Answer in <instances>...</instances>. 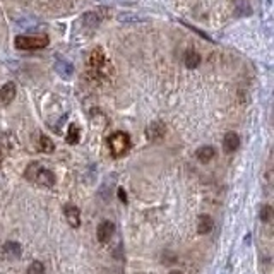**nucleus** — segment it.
<instances>
[{"instance_id":"nucleus-11","label":"nucleus","mask_w":274,"mask_h":274,"mask_svg":"<svg viewBox=\"0 0 274 274\" xmlns=\"http://www.w3.org/2000/svg\"><path fill=\"white\" fill-rule=\"evenodd\" d=\"M214 227V221L211 216H207V214H202V216H199V223H197V231L201 233V235H206V233H209L211 229Z\"/></svg>"},{"instance_id":"nucleus-6","label":"nucleus","mask_w":274,"mask_h":274,"mask_svg":"<svg viewBox=\"0 0 274 274\" xmlns=\"http://www.w3.org/2000/svg\"><path fill=\"white\" fill-rule=\"evenodd\" d=\"M113 233H115V225L112 221H103L98 227V240L101 243H108L110 238L113 236Z\"/></svg>"},{"instance_id":"nucleus-10","label":"nucleus","mask_w":274,"mask_h":274,"mask_svg":"<svg viewBox=\"0 0 274 274\" xmlns=\"http://www.w3.org/2000/svg\"><path fill=\"white\" fill-rule=\"evenodd\" d=\"M214 154H216V149L213 146H202L195 151V156L201 163H209L214 158Z\"/></svg>"},{"instance_id":"nucleus-15","label":"nucleus","mask_w":274,"mask_h":274,"mask_svg":"<svg viewBox=\"0 0 274 274\" xmlns=\"http://www.w3.org/2000/svg\"><path fill=\"white\" fill-rule=\"evenodd\" d=\"M79 137H81V131L76 124H70L69 125V131H67V142L69 144H77L79 142Z\"/></svg>"},{"instance_id":"nucleus-16","label":"nucleus","mask_w":274,"mask_h":274,"mask_svg":"<svg viewBox=\"0 0 274 274\" xmlns=\"http://www.w3.org/2000/svg\"><path fill=\"white\" fill-rule=\"evenodd\" d=\"M3 249H5V252L10 255V257H19L21 255V245L16 242H7Z\"/></svg>"},{"instance_id":"nucleus-21","label":"nucleus","mask_w":274,"mask_h":274,"mask_svg":"<svg viewBox=\"0 0 274 274\" xmlns=\"http://www.w3.org/2000/svg\"><path fill=\"white\" fill-rule=\"evenodd\" d=\"M170 274H180V273H170Z\"/></svg>"},{"instance_id":"nucleus-3","label":"nucleus","mask_w":274,"mask_h":274,"mask_svg":"<svg viewBox=\"0 0 274 274\" xmlns=\"http://www.w3.org/2000/svg\"><path fill=\"white\" fill-rule=\"evenodd\" d=\"M108 147L115 158L124 156L131 149V137L125 132H115L108 137Z\"/></svg>"},{"instance_id":"nucleus-8","label":"nucleus","mask_w":274,"mask_h":274,"mask_svg":"<svg viewBox=\"0 0 274 274\" xmlns=\"http://www.w3.org/2000/svg\"><path fill=\"white\" fill-rule=\"evenodd\" d=\"M64 213H65V218H67L70 227H72V228L79 227V225H81V211L77 209L76 206H65Z\"/></svg>"},{"instance_id":"nucleus-12","label":"nucleus","mask_w":274,"mask_h":274,"mask_svg":"<svg viewBox=\"0 0 274 274\" xmlns=\"http://www.w3.org/2000/svg\"><path fill=\"white\" fill-rule=\"evenodd\" d=\"M103 16L99 14V10H92V12H86L83 17V23L88 26V28H96L99 23H101Z\"/></svg>"},{"instance_id":"nucleus-20","label":"nucleus","mask_w":274,"mask_h":274,"mask_svg":"<svg viewBox=\"0 0 274 274\" xmlns=\"http://www.w3.org/2000/svg\"><path fill=\"white\" fill-rule=\"evenodd\" d=\"M2 160H3V151H2V147H0V165H2Z\"/></svg>"},{"instance_id":"nucleus-19","label":"nucleus","mask_w":274,"mask_h":274,"mask_svg":"<svg viewBox=\"0 0 274 274\" xmlns=\"http://www.w3.org/2000/svg\"><path fill=\"white\" fill-rule=\"evenodd\" d=\"M118 197H120L122 202H127V194H125L124 188H118Z\"/></svg>"},{"instance_id":"nucleus-17","label":"nucleus","mask_w":274,"mask_h":274,"mask_svg":"<svg viewBox=\"0 0 274 274\" xmlns=\"http://www.w3.org/2000/svg\"><path fill=\"white\" fill-rule=\"evenodd\" d=\"M26 274H45V266H43L42 262H38V261L33 262V264L28 268Z\"/></svg>"},{"instance_id":"nucleus-18","label":"nucleus","mask_w":274,"mask_h":274,"mask_svg":"<svg viewBox=\"0 0 274 274\" xmlns=\"http://www.w3.org/2000/svg\"><path fill=\"white\" fill-rule=\"evenodd\" d=\"M269 218H271V207L266 206L261 209V220L262 221H269Z\"/></svg>"},{"instance_id":"nucleus-13","label":"nucleus","mask_w":274,"mask_h":274,"mask_svg":"<svg viewBox=\"0 0 274 274\" xmlns=\"http://www.w3.org/2000/svg\"><path fill=\"white\" fill-rule=\"evenodd\" d=\"M185 65H187V69H197L201 65V55L195 50H188L185 53Z\"/></svg>"},{"instance_id":"nucleus-9","label":"nucleus","mask_w":274,"mask_h":274,"mask_svg":"<svg viewBox=\"0 0 274 274\" xmlns=\"http://www.w3.org/2000/svg\"><path fill=\"white\" fill-rule=\"evenodd\" d=\"M240 146V137L238 134H235V132H228L227 136H225L223 139V147L227 153H233V151H236Z\"/></svg>"},{"instance_id":"nucleus-14","label":"nucleus","mask_w":274,"mask_h":274,"mask_svg":"<svg viewBox=\"0 0 274 274\" xmlns=\"http://www.w3.org/2000/svg\"><path fill=\"white\" fill-rule=\"evenodd\" d=\"M36 147H38V151H42V153H51V151L55 149V144L48 136H40Z\"/></svg>"},{"instance_id":"nucleus-2","label":"nucleus","mask_w":274,"mask_h":274,"mask_svg":"<svg viewBox=\"0 0 274 274\" xmlns=\"http://www.w3.org/2000/svg\"><path fill=\"white\" fill-rule=\"evenodd\" d=\"M88 65H90V72L94 77H101L103 74H106V69H108V58H106V53L103 51L101 46L92 48V51L90 53Z\"/></svg>"},{"instance_id":"nucleus-1","label":"nucleus","mask_w":274,"mask_h":274,"mask_svg":"<svg viewBox=\"0 0 274 274\" xmlns=\"http://www.w3.org/2000/svg\"><path fill=\"white\" fill-rule=\"evenodd\" d=\"M24 177L31 182H36L40 185H45V187H53L55 185V175L46 170L45 166H42L40 163H31V165L26 168Z\"/></svg>"},{"instance_id":"nucleus-7","label":"nucleus","mask_w":274,"mask_h":274,"mask_svg":"<svg viewBox=\"0 0 274 274\" xmlns=\"http://www.w3.org/2000/svg\"><path fill=\"white\" fill-rule=\"evenodd\" d=\"M14 96H16V84L14 83H7L0 88V103L2 105H9L14 99Z\"/></svg>"},{"instance_id":"nucleus-5","label":"nucleus","mask_w":274,"mask_h":274,"mask_svg":"<svg viewBox=\"0 0 274 274\" xmlns=\"http://www.w3.org/2000/svg\"><path fill=\"white\" fill-rule=\"evenodd\" d=\"M146 137L153 142H158L165 137V125L161 122H153V124L147 125L146 129Z\"/></svg>"},{"instance_id":"nucleus-4","label":"nucleus","mask_w":274,"mask_h":274,"mask_svg":"<svg viewBox=\"0 0 274 274\" xmlns=\"http://www.w3.org/2000/svg\"><path fill=\"white\" fill-rule=\"evenodd\" d=\"M48 43L46 36H17L14 45L19 50H42L48 46Z\"/></svg>"}]
</instances>
